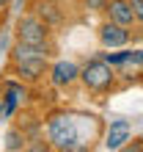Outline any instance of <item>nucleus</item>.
<instances>
[{"label": "nucleus", "mask_w": 143, "mask_h": 152, "mask_svg": "<svg viewBox=\"0 0 143 152\" xmlns=\"http://www.w3.org/2000/svg\"><path fill=\"white\" fill-rule=\"evenodd\" d=\"M91 119V116H77L69 111H58L47 119V141L52 149H64V152H80L91 147V133L85 136L83 124Z\"/></svg>", "instance_id": "obj_1"}, {"label": "nucleus", "mask_w": 143, "mask_h": 152, "mask_svg": "<svg viewBox=\"0 0 143 152\" xmlns=\"http://www.w3.org/2000/svg\"><path fill=\"white\" fill-rule=\"evenodd\" d=\"M17 39L20 42H33V44H44L50 42V25L41 20L39 14H25L17 20Z\"/></svg>", "instance_id": "obj_3"}, {"label": "nucleus", "mask_w": 143, "mask_h": 152, "mask_svg": "<svg viewBox=\"0 0 143 152\" xmlns=\"http://www.w3.org/2000/svg\"><path fill=\"white\" fill-rule=\"evenodd\" d=\"M36 14H39L50 28H52V25H58V22H64V14H61V8H58L55 0H41V3L36 6Z\"/></svg>", "instance_id": "obj_10"}, {"label": "nucleus", "mask_w": 143, "mask_h": 152, "mask_svg": "<svg viewBox=\"0 0 143 152\" xmlns=\"http://www.w3.org/2000/svg\"><path fill=\"white\" fill-rule=\"evenodd\" d=\"M116 66L113 64H107L105 58H94V61H88L85 66H80V80H83V86L88 88V91H96V94H102V91H110V88L116 86Z\"/></svg>", "instance_id": "obj_2"}, {"label": "nucleus", "mask_w": 143, "mask_h": 152, "mask_svg": "<svg viewBox=\"0 0 143 152\" xmlns=\"http://www.w3.org/2000/svg\"><path fill=\"white\" fill-rule=\"evenodd\" d=\"M99 44L107 50H118V47H127L129 44V28L113 22V20H105L99 25Z\"/></svg>", "instance_id": "obj_4"}, {"label": "nucleus", "mask_w": 143, "mask_h": 152, "mask_svg": "<svg viewBox=\"0 0 143 152\" xmlns=\"http://www.w3.org/2000/svg\"><path fill=\"white\" fill-rule=\"evenodd\" d=\"M55 3H61V0H55Z\"/></svg>", "instance_id": "obj_15"}, {"label": "nucleus", "mask_w": 143, "mask_h": 152, "mask_svg": "<svg viewBox=\"0 0 143 152\" xmlns=\"http://www.w3.org/2000/svg\"><path fill=\"white\" fill-rule=\"evenodd\" d=\"M50 80H52V86L66 88V86L74 83V80H80V66L74 61H55V64L50 66Z\"/></svg>", "instance_id": "obj_7"}, {"label": "nucleus", "mask_w": 143, "mask_h": 152, "mask_svg": "<svg viewBox=\"0 0 143 152\" xmlns=\"http://www.w3.org/2000/svg\"><path fill=\"white\" fill-rule=\"evenodd\" d=\"M52 56V44L44 42V44H33V42H20L17 39L11 44V64L17 61H28V58H50Z\"/></svg>", "instance_id": "obj_5"}, {"label": "nucleus", "mask_w": 143, "mask_h": 152, "mask_svg": "<svg viewBox=\"0 0 143 152\" xmlns=\"http://www.w3.org/2000/svg\"><path fill=\"white\" fill-rule=\"evenodd\" d=\"M107 0H85V8H91V11H105Z\"/></svg>", "instance_id": "obj_13"}, {"label": "nucleus", "mask_w": 143, "mask_h": 152, "mask_svg": "<svg viewBox=\"0 0 143 152\" xmlns=\"http://www.w3.org/2000/svg\"><path fill=\"white\" fill-rule=\"evenodd\" d=\"M129 138H132V124L127 119H113L105 136V149H121L127 147Z\"/></svg>", "instance_id": "obj_8"}, {"label": "nucleus", "mask_w": 143, "mask_h": 152, "mask_svg": "<svg viewBox=\"0 0 143 152\" xmlns=\"http://www.w3.org/2000/svg\"><path fill=\"white\" fill-rule=\"evenodd\" d=\"M105 14H107V20L118 22L124 28H132V25H135V11H132L129 0H107Z\"/></svg>", "instance_id": "obj_9"}, {"label": "nucleus", "mask_w": 143, "mask_h": 152, "mask_svg": "<svg viewBox=\"0 0 143 152\" xmlns=\"http://www.w3.org/2000/svg\"><path fill=\"white\" fill-rule=\"evenodd\" d=\"M132 3V11H135V22L143 25V0H129Z\"/></svg>", "instance_id": "obj_12"}, {"label": "nucleus", "mask_w": 143, "mask_h": 152, "mask_svg": "<svg viewBox=\"0 0 143 152\" xmlns=\"http://www.w3.org/2000/svg\"><path fill=\"white\" fill-rule=\"evenodd\" d=\"M8 3H11V0H0V8H3V6H8Z\"/></svg>", "instance_id": "obj_14"}, {"label": "nucleus", "mask_w": 143, "mask_h": 152, "mask_svg": "<svg viewBox=\"0 0 143 152\" xmlns=\"http://www.w3.org/2000/svg\"><path fill=\"white\" fill-rule=\"evenodd\" d=\"M14 72H17L20 80H25V83H36V80H41L44 75H50V64H47V58H28V61H17Z\"/></svg>", "instance_id": "obj_6"}, {"label": "nucleus", "mask_w": 143, "mask_h": 152, "mask_svg": "<svg viewBox=\"0 0 143 152\" xmlns=\"http://www.w3.org/2000/svg\"><path fill=\"white\" fill-rule=\"evenodd\" d=\"M6 149H25V133L22 130H8L6 133Z\"/></svg>", "instance_id": "obj_11"}]
</instances>
